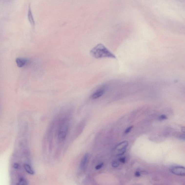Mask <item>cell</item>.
<instances>
[{"mask_svg":"<svg viewBox=\"0 0 185 185\" xmlns=\"http://www.w3.org/2000/svg\"><path fill=\"white\" fill-rule=\"evenodd\" d=\"M90 54L92 56L96 59L116 58V56L114 54L101 43L98 44L93 47L90 51Z\"/></svg>","mask_w":185,"mask_h":185,"instance_id":"cell-1","label":"cell"},{"mask_svg":"<svg viewBox=\"0 0 185 185\" xmlns=\"http://www.w3.org/2000/svg\"><path fill=\"white\" fill-rule=\"evenodd\" d=\"M69 121L64 118L61 121L58 130V138L59 140L63 141L67 137L69 128Z\"/></svg>","mask_w":185,"mask_h":185,"instance_id":"cell-2","label":"cell"},{"mask_svg":"<svg viewBox=\"0 0 185 185\" xmlns=\"http://www.w3.org/2000/svg\"><path fill=\"white\" fill-rule=\"evenodd\" d=\"M128 145V143L127 141H123L119 144L114 148L113 154L115 156H120L124 154L126 152Z\"/></svg>","mask_w":185,"mask_h":185,"instance_id":"cell-3","label":"cell"},{"mask_svg":"<svg viewBox=\"0 0 185 185\" xmlns=\"http://www.w3.org/2000/svg\"><path fill=\"white\" fill-rule=\"evenodd\" d=\"M170 171L175 175L181 176L185 175V167L179 166H174L170 168Z\"/></svg>","mask_w":185,"mask_h":185,"instance_id":"cell-4","label":"cell"},{"mask_svg":"<svg viewBox=\"0 0 185 185\" xmlns=\"http://www.w3.org/2000/svg\"><path fill=\"white\" fill-rule=\"evenodd\" d=\"M105 91V88L104 87L100 88L92 94L91 95V98L95 100L102 97L104 94Z\"/></svg>","mask_w":185,"mask_h":185,"instance_id":"cell-5","label":"cell"},{"mask_svg":"<svg viewBox=\"0 0 185 185\" xmlns=\"http://www.w3.org/2000/svg\"><path fill=\"white\" fill-rule=\"evenodd\" d=\"M15 62L18 67L22 68L27 63L28 60L25 58L19 57L16 59Z\"/></svg>","mask_w":185,"mask_h":185,"instance_id":"cell-6","label":"cell"},{"mask_svg":"<svg viewBox=\"0 0 185 185\" xmlns=\"http://www.w3.org/2000/svg\"><path fill=\"white\" fill-rule=\"evenodd\" d=\"M28 18L30 24L32 26H34L35 25V21L34 19L32 14V11H31V5L29 4L28 6Z\"/></svg>","mask_w":185,"mask_h":185,"instance_id":"cell-7","label":"cell"},{"mask_svg":"<svg viewBox=\"0 0 185 185\" xmlns=\"http://www.w3.org/2000/svg\"><path fill=\"white\" fill-rule=\"evenodd\" d=\"M89 155L88 153L85 154L82 158L81 164H80V168L82 170H84L86 167L88 161Z\"/></svg>","mask_w":185,"mask_h":185,"instance_id":"cell-8","label":"cell"},{"mask_svg":"<svg viewBox=\"0 0 185 185\" xmlns=\"http://www.w3.org/2000/svg\"><path fill=\"white\" fill-rule=\"evenodd\" d=\"M24 168L29 174H31V175H33L34 174V173L33 170L32 169V168L29 164H25L24 165Z\"/></svg>","mask_w":185,"mask_h":185,"instance_id":"cell-9","label":"cell"},{"mask_svg":"<svg viewBox=\"0 0 185 185\" xmlns=\"http://www.w3.org/2000/svg\"><path fill=\"white\" fill-rule=\"evenodd\" d=\"M28 182L27 180L24 178H20L19 182L16 185H28Z\"/></svg>","mask_w":185,"mask_h":185,"instance_id":"cell-10","label":"cell"},{"mask_svg":"<svg viewBox=\"0 0 185 185\" xmlns=\"http://www.w3.org/2000/svg\"><path fill=\"white\" fill-rule=\"evenodd\" d=\"M119 163L118 162L116 161H114L112 163V166L114 168L118 167L119 166Z\"/></svg>","mask_w":185,"mask_h":185,"instance_id":"cell-11","label":"cell"},{"mask_svg":"<svg viewBox=\"0 0 185 185\" xmlns=\"http://www.w3.org/2000/svg\"><path fill=\"white\" fill-rule=\"evenodd\" d=\"M167 118V117L166 115H161V116H159L158 118L159 120H166Z\"/></svg>","mask_w":185,"mask_h":185,"instance_id":"cell-12","label":"cell"},{"mask_svg":"<svg viewBox=\"0 0 185 185\" xmlns=\"http://www.w3.org/2000/svg\"><path fill=\"white\" fill-rule=\"evenodd\" d=\"M133 128V126H130L126 129L125 131V134H128L131 132V130H132Z\"/></svg>","mask_w":185,"mask_h":185,"instance_id":"cell-13","label":"cell"},{"mask_svg":"<svg viewBox=\"0 0 185 185\" xmlns=\"http://www.w3.org/2000/svg\"><path fill=\"white\" fill-rule=\"evenodd\" d=\"M103 165V163H101V164H98V165L97 166L95 167V169L97 170H99V169H101Z\"/></svg>","mask_w":185,"mask_h":185,"instance_id":"cell-14","label":"cell"},{"mask_svg":"<svg viewBox=\"0 0 185 185\" xmlns=\"http://www.w3.org/2000/svg\"><path fill=\"white\" fill-rule=\"evenodd\" d=\"M13 167L15 169H18L20 168V166L19 164H18V163H15L13 164Z\"/></svg>","mask_w":185,"mask_h":185,"instance_id":"cell-15","label":"cell"},{"mask_svg":"<svg viewBox=\"0 0 185 185\" xmlns=\"http://www.w3.org/2000/svg\"><path fill=\"white\" fill-rule=\"evenodd\" d=\"M125 161H126V159L124 157H122L120 158L119 159V161L120 162H122V163H125Z\"/></svg>","mask_w":185,"mask_h":185,"instance_id":"cell-16","label":"cell"},{"mask_svg":"<svg viewBox=\"0 0 185 185\" xmlns=\"http://www.w3.org/2000/svg\"><path fill=\"white\" fill-rule=\"evenodd\" d=\"M140 173L139 172L137 171V172H136V173H135V176H136L137 177H140Z\"/></svg>","mask_w":185,"mask_h":185,"instance_id":"cell-17","label":"cell"}]
</instances>
